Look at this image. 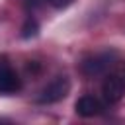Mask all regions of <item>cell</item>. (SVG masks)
Returning <instances> with one entry per match:
<instances>
[{"instance_id":"8992f818","label":"cell","mask_w":125,"mask_h":125,"mask_svg":"<svg viewBox=\"0 0 125 125\" xmlns=\"http://www.w3.org/2000/svg\"><path fill=\"white\" fill-rule=\"evenodd\" d=\"M37 31H39L37 21H35L33 18H27V20H25V23H23V27H21V37H23V39L35 37V35H37Z\"/></svg>"},{"instance_id":"6da1fadb","label":"cell","mask_w":125,"mask_h":125,"mask_svg":"<svg viewBox=\"0 0 125 125\" xmlns=\"http://www.w3.org/2000/svg\"><path fill=\"white\" fill-rule=\"evenodd\" d=\"M115 57H117V55H115V51L96 53V55H92V57H88V59H84V61H82L80 70H82V74H84V76H88V78H94V76L105 74V72L109 70V66L113 64Z\"/></svg>"},{"instance_id":"ba28073f","label":"cell","mask_w":125,"mask_h":125,"mask_svg":"<svg viewBox=\"0 0 125 125\" xmlns=\"http://www.w3.org/2000/svg\"><path fill=\"white\" fill-rule=\"evenodd\" d=\"M70 2H72V0H49V4L55 6V8H66Z\"/></svg>"},{"instance_id":"52a82bcc","label":"cell","mask_w":125,"mask_h":125,"mask_svg":"<svg viewBox=\"0 0 125 125\" xmlns=\"http://www.w3.org/2000/svg\"><path fill=\"white\" fill-rule=\"evenodd\" d=\"M43 2H45V0H23V6H25L27 10H35V8H39Z\"/></svg>"},{"instance_id":"277c9868","label":"cell","mask_w":125,"mask_h":125,"mask_svg":"<svg viewBox=\"0 0 125 125\" xmlns=\"http://www.w3.org/2000/svg\"><path fill=\"white\" fill-rule=\"evenodd\" d=\"M102 94L107 104H117L125 94V82L119 74H105L102 84Z\"/></svg>"},{"instance_id":"5b68a950","label":"cell","mask_w":125,"mask_h":125,"mask_svg":"<svg viewBox=\"0 0 125 125\" xmlns=\"http://www.w3.org/2000/svg\"><path fill=\"white\" fill-rule=\"evenodd\" d=\"M74 109L80 117H94V115H100L104 111V104L94 96H82L76 100Z\"/></svg>"},{"instance_id":"3957f363","label":"cell","mask_w":125,"mask_h":125,"mask_svg":"<svg viewBox=\"0 0 125 125\" xmlns=\"http://www.w3.org/2000/svg\"><path fill=\"white\" fill-rule=\"evenodd\" d=\"M21 90V80L6 57H0V96H12Z\"/></svg>"},{"instance_id":"7a4b0ae2","label":"cell","mask_w":125,"mask_h":125,"mask_svg":"<svg viewBox=\"0 0 125 125\" xmlns=\"http://www.w3.org/2000/svg\"><path fill=\"white\" fill-rule=\"evenodd\" d=\"M70 92V80L68 76H57L53 78L37 96V102L39 104H55V102H61L68 96Z\"/></svg>"}]
</instances>
